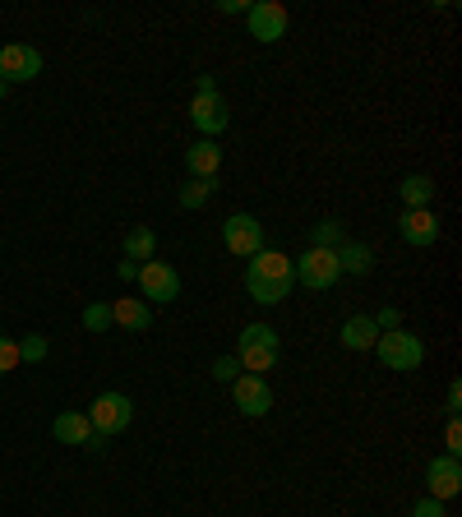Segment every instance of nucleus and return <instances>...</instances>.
I'll use <instances>...</instances> for the list:
<instances>
[{"mask_svg":"<svg viewBox=\"0 0 462 517\" xmlns=\"http://www.w3.org/2000/svg\"><path fill=\"white\" fill-rule=\"evenodd\" d=\"M398 199H402V208H430V204H435V176H426V171L402 176Z\"/></svg>","mask_w":462,"mask_h":517,"instance_id":"16","label":"nucleus"},{"mask_svg":"<svg viewBox=\"0 0 462 517\" xmlns=\"http://www.w3.org/2000/svg\"><path fill=\"white\" fill-rule=\"evenodd\" d=\"M116 277H121V282H134V277H139V264H134V259H121V264H116Z\"/></svg>","mask_w":462,"mask_h":517,"instance_id":"32","label":"nucleus"},{"mask_svg":"<svg viewBox=\"0 0 462 517\" xmlns=\"http://www.w3.org/2000/svg\"><path fill=\"white\" fill-rule=\"evenodd\" d=\"M51 434L61 439V444H88V434H93V425H88L84 411H65V416H56V425H51Z\"/></svg>","mask_w":462,"mask_h":517,"instance_id":"19","label":"nucleus"},{"mask_svg":"<svg viewBox=\"0 0 462 517\" xmlns=\"http://www.w3.org/2000/svg\"><path fill=\"white\" fill-rule=\"evenodd\" d=\"M84 448H88V453H102V448H107V439H102V434L93 430V434H88V444H84Z\"/></svg>","mask_w":462,"mask_h":517,"instance_id":"34","label":"nucleus"},{"mask_svg":"<svg viewBox=\"0 0 462 517\" xmlns=\"http://www.w3.org/2000/svg\"><path fill=\"white\" fill-rule=\"evenodd\" d=\"M84 328H88V333H107V328H111V305H102V301L88 305V310H84Z\"/></svg>","mask_w":462,"mask_h":517,"instance_id":"24","label":"nucleus"},{"mask_svg":"<svg viewBox=\"0 0 462 517\" xmlns=\"http://www.w3.org/2000/svg\"><path fill=\"white\" fill-rule=\"evenodd\" d=\"M208 93H218V79H213V74H199V79H195V97H208Z\"/></svg>","mask_w":462,"mask_h":517,"instance_id":"31","label":"nucleus"},{"mask_svg":"<svg viewBox=\"0 0 462 517\" xmlns=\"http://www.w3.org/2000/svg\"><path fill=\"white\" fill-rule=\"evenodd\" d=\"M398 231H402V241H407V245L426 250V245L439 241V217L430 213V208H407L402 222H398Z\"/></svg>","mask_w":462,"mask_h":517,"instance_id":"13","label":"nucleus"},{"mask_svg":"<svg viewBox=\"0 0 462 517\" xmlns=\"http://www.w3.org/2000/svg\"><path fill=\"white\" fill-rule=\"evenodd\" d=\"M412 517H449V513H444V504H439V499H430V494H426V499L412 508Z\"/></svg>","mask_w":462,"mask_h":517,"instance_id":"29","label":"nucleus"},{"mask_svg":"<svg viewBox=\"0 0 462 517\" xmlns=\"http://www.w3.org/2000/svg\"><path fill=\"white\" fill-rule=\"evenodd\" d=\"M375 356H379V365H384V370L412 374V370H421V361H426V342H421L416 333H402V328H393V333H379Z\"/></svg>","mask_w":462,"mask_h":517,"instance_id":"3","label":"nucleus"},{"mask_svg":"<svg viewBox=\"0 0 462 517\" xmlns=\"http://www.w3.org/2000/svg\"><path fill=\"white\" fill-rule=\"evenodd\" d=\"M47 351H51V342L42 333H28V337H19V361H28V365H37V361H47Z\"/></svg>","mask_w":462,"mask_h":517,"instance_id":"23","label":"nucleus"},{"mask_svg":"<svg viewBox=\"0 0 462 517\" xmlns=\"http://www.w3.org/2000/svg\"><path fill=\"white\" fill-rule=\"evenodd\" d=\"M153 250H158V236H153V227H130L125 231V259H153Z\"/></svg>","mask_w":462,"mask_h":517,"instance_id":"20","label":"nucleus"},{"mask_svg":"<svg viewBox=\"0 0 462 517\" xmlns=\"http://www.w3.org/2000/svg\"><path fill=\"white\" fill-rule=\"evenodd\" d=\"M278 328L273 324H245L241 342H236V361H241V374H264L278 365Z\"/></svg>","mask_w":462,"mask_h":517,"instance_id":"2","label":"nucleus"},{"mask_svg":"<svg viewBox=\"0 0 462 517\" xmlns=\"http://www.w3.org/2000/svg\"><path fill=\"white\" fill-rule=\"evenodd\" d=\"M231 402H236V411H241L245 421H259V416L273 411V388H268L264 374H241L231 384Z\"/></svg>","mask_w":462,"mask_h":517,"instance_id":"7","label":"nucleus"},{"mask_svg":"<svg viewBox=\"0 0 462 517\" xmlns=\"http://www.w3.org/2000/svg\"><path fill=\"white\" fill-rule=\"evenodd\" d=\"M185 171H190V181H218V171H222L218 139H199L195 148H185Z\"/></svg>","mask_w":462,"mask_h":517,"instance_id":"14","label":"nucleus"},{"mask_svg":"<svg viewBox=\"0 0 462 517\" xmlns=\"http://www.w3.org/2000/svg\"><path fill=\"white\" fill-rule=\"evenodd\" d=\"M370 319H375L379 333H393V328H402V314L398 310H379V314H370Z\"/></svg>","mask_w":462,"mask_h":517,"instance_id":"28","label":"nucleus"},{"mask_svg":"<svg viewBox=\"0 0 462 517\" xmlns=\"http://www.w3.org/2000/svg\"><path fill=\"white\" fill-rule=\"evenodd\" d=\"M444 402H449V416H458V411H462V384H458V379L449 384V397H444Z\"/></svg>","mask_w":462,"mask_h":517,"instance_id":"30","label":"nucleus"},{"mask_svg":"<svg viewBox=\"0 0 462 517\" xmlns=\"http://www.w3.org/2000/svg\"><path fill=\"white\" fill-rule=\"evenodd\" d=\"M111 324L130 328V333H144V328L153 324V310H148L139 296H121V301L111 305Z\"/></svg>","mask_w":462,"mask_h":517,"instance_id":"17","label":"nucleus"},{"mask_svg":"<svg viewBox=\"0 0 462 517\" xmlns=\"http://www.w3.org/2000/svg\"><path fill=\"white\" fill-rule=\"evenodd\" d=\"M222 245H227V250L236 254V259H255L259 250H268L259 217H250V213H231L227 222H222Z\"/></svg>","mask_w":462,"mask_h":517,"instance_id":"5","label":"nucleus"},{"mask_svg":"<svg viewBox=\"0 0 462 517\" xmlns=\"http://www.w3.org/2000/svg\"><path fill=\"white\" fill-rule=\"evenodd\" d=\"M333 254H338V268H342V273H352V277H365L370 268H375V250H370V245L342 241Z\"/></svg>","mask_w":462,"mask_h":517,"instance_id":"18","label":"nucleus"},{"mask_svg":"<svg viewBox=\"0 0 462 517\" xmlns=\"http://www.w3.org/2000/svg\"><path fill=\"white\" fill-rule=\"evenodd\" d=\"M213 190H218V181H185L176 199H181V208H190V213H195V208H204L208 199H213Z\"/></svg>","mask_w":462,"mask_h":517,"instance_id":"22","label":"nucleus"},{"mask_svg":"<svg viewBox=\"0 0 462 517\" xmlns=\"http://www.w3.org/2000/svg\"><path fill=\"white\" fill-rule=\"evenodd\" d=\"M444 453H449V457L462 453V425H458V416H449V430H444Z\"/></svg>","mask_w":462,"mask_h":517,"instance_id":"27","label":"nucleus"},{"mask_svg":"<svg viewBox=\"0 0 462 517\" xmlns=\"http://www.w3.org/2000/svg\"><path fill=\"white\" fill-rule=\"evenodd\" d=\"M19 370V342L14 337H0V374Z\"/></svg>","mask_w":462,"mask_h":517,"instance_id":"26","label":"nucleus"},{"mask_svg":"<svg viewBox=\"0 0 462 517\" xmlns=\"http://www.w3.org/2000/svg\"><path fill=\"white\" fill-rule=\"evenodd\" d=\"M292 273H296V282H301V287L329 291L333 282L342 277V268H338V254H333V250H315V245H305L301 259H292Z\"/></svg>","mask_w":462,"mask_h":517,"instance_id":"4","label":"nucleus"},{"mask_svg":"<svg viewBox=\"0 0 462 517\" xmlns=\"http://www.w3.org/2000/svg\"><path fill=\"white\" fill-rule=\"evenodd\" d=\"M42 74V51L28 47V42H5L0 47V79L5 84H28Z\"/></svg>","mask_w":462,"mask_h":517,"instance_id":"10","label":"nucleus"},{"mask_svg":"<svg viewBox=\"0 0 462 517\" xmlns=\"http://www.w3.org/2000/svg\"><path fill=\"white\" fill-rule=\"evenodd\" d=\"M130 421H134V402L125 393H102L98 402H93V411H88V425H93L102 439L130 430Z\"/></svg>","mask_w":462,"mask_h":517,"instance_id":"6","label":"nucleus"},{"mask_svg":"<svg viewBox=\"0 0 462 517\" xmlns=\"http://www.w3.org/2000/svg\"><path fill=\"white\" fill-rule=\"evenodd\" d=\"M338 342L347 351H375V342H379L375 319H370V314H352V319L338 328Z\"/></svg>","mask_w":462,"mask_h":517,"instance_id":"15","label":"nucleus"},{"mask_svg":"<svg viewBox=\"0 0 462 517\" xmlns=\"http://www.w3.org/2000/svg\"><path fill=\"white\" fill-rule=\"evenodd\" d=\"M245 24H250V37L255 42H278V37H287V5H278V0H255L250 10H245Z\"/></svg>","mask_w":462,"mask_h":517,"instance_id":"9","label":"nucleus"},{"mask_svg":"<svg viewBox=\"0 0 462 517\" xmlns=\"http://www.w3.org/2000/svg\"><path fill=\"white\" fill-rule=\"evenodd\" d=\"M213 379H218V384H236V379H241V361H236V356L213 361Z\"/></svg>","mask_w":462,"mask_h":517,"instance_id":"25","label":"nucleus"},{"mask_svg":"<svg viewBox=\"0 0 462 517\" xmlns=\"http://www.w3.org/2000/svg\"><path fill=\"white\" fill-rule=\"evenodd\" d=\"M462 490V462L458 457H449V453H439V457H430V467H426V494L430 499H453V494Z\"/></svg>","mask_w":462,"mask_h":517,"instance_id":"11","label":"nucleus"},{"mask_svg":"<svg viewBox=\"0 0 462 517\" xmlns=\"http://www.w3.org/2000/svg\"><path fill=\"white\" fill-rule=\"evenodd\" d=\"M190 121H195V130L204 134V139H218L231 125V111H227V102H222V93L195 97V102H190Z\"/></svg>","mask_w":462,"mask_h":517,"instance_id":"12","label":"nucleus"},{"mask_svg":"<svg viewBox=\"0 0 462 517\" xmlns=\"http://www.w3.org/2000/svg\"><path fill=\"white\" fill-rule=\"evenodd\" d=\"M245 10H250V5H241V0H222L218 5V14H245Z\"/></svg>","mask_w":462,"mask_h":517,"instance_id":"33","label":"nucleus"},{"mask_svg":"<svg viewBox=\"0 0 462 517\" xmlns=\"http://www.w3.org/2000/svg\"><path fill=\"white\" fill-rule=\"evenodd\" d=\"M342 241H347V236H342L338 217H324V222H315V227H310V245H315V250H338Z\"/></svg>","mask_w":462,"mask_h":517,"instance_id":"21","label":"nucleus"},{"mask_svg":"<svg viewBox=\"0 0 462 517\" xmlns=\"http://www.w3.org/2000/svg\"><path fill=\"white\" fill-rule=\"evenodd\" d=\"M5 93H10V84H5V79H0V97H5Z\"/></svg>","mask_w":462,"mask_h":517,"instance_id":"35","label":"nucleus"},{"mask_svg":"<svg viewBox=\"0 0 462 517\" xmlns=\"http://www.w3.org/2000/svg\"><path fill=\"white\" fill-rule=\"evenodd\" d=\"M139 287H144V296L153 305H171L176 296H181V273L171 264H162V259H148V264H139V277H134Z\"/></svg>","mask_w":462,"mask_h":517,"instance_id":"8","label":"nucleus"},{"mask_svg":"<svg viewBox=\"0 0 462 517\" xmlns=\"http://www.w3.org/2000/svg\"><path fill=\"white\" fill-rule=\"evenodd\" d=\"M296 287V273H292V259L278 250H259L250 264H245V291H250V301L259 305H278L287 301Z\"/></svg>","mask_w":462,"mask_h":517,"instance_id":"1","label":"nucleus"}]
</instances>
